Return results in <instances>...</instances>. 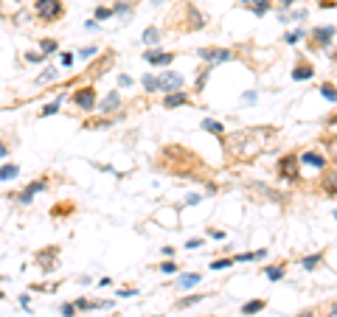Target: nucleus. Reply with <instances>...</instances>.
I'll list each match as a JSON object with an SVG mask.
<instances>
[{"label":"nucleus","mask_w":337,"mask_h":317,"mask_svg":"<svg viewBox=\"0 0 337 317\" xmlns=\"http://www.w3.org/2000/svg\"><path fill=\"white\" fill-rule=\"evenodd\" d=\"M301 317H312V312H301Z\"/></svg>","instance_id":"de8ad7c7"},{"label":"nucleus","mask_w":337,"mask_h":317,"mask_svg":"<svg viewBox=\"0 0 337 317\" xmlns=\"http://www.w3.org/2000/svg\"><path fill=\"white\" fill-rule=\"evenodd\" d=\"M298 40H303V31H301V28H298V31H289V34H287V45H295Z\"/></svg>","instance_id":"f704fd0d"},{"label":"nucleus","mask_w":337,"mask_h":317,"mask_svg":"<svg viewBox=\"0 0 337 317\" xmlns=\"http://www.w3.org/2000/svg\"><path fill=\"white\" fill-rule=\"evenodd\" d=\"M59 312H62V317H76L79 309H76V303H62Z\"/></svg>","instance_id":"72a5a7b5"},{"label":"nucleus","mask_w":337,"mask_h":317,"mask_svg":"<svg viewBox=\"0 0 337 317\" xmlns=\"http://www.w3.org/2000/svg\"><path fill=\"white\" fill-rule=\"evenodd\" d=\"M155 317H166V315H155Z\"/></svg>","instance_id":"3c124183"},{"label":"nucleus","mask_w":337,"mask_h":317,"mask_svg":"<svg viewBox=\"0 0 337 317\" xmlns=\"http://www.w3.org/2000/svg\"><path fill=\"white\" fill-rule=\"evenodd\" d=\"M59 104H62V95H56V101L45 104V110L40 112V118H51V115H56V112H59Z\"/></svg>","instance_id":"a878e982"},{"label":"nucleus","mask_w":337,"mask_h":317,"mask_svg":"<svg viewBox=\"0 0 337 317\" xmlns=\"http://www.w3.org/2000/svg\"><path fill=\"white\" fill-rule=\"evenodd\" d=\"M320 261H323V253H312V256H303V258H301V267L306 270V272H312V270H315Z\"/></svg>","instance_id":"6ab92c4d"},{"label":"nucleus","mask_w":337,"mask_h":317,"mask_svg":"<svg viewBox=\"0 0 337 317\" xmlns=\"http://www.w3.org/2000/svg\"><path fill=\"white\" fill-rule=\"evenodd\" d=\"M197 56L216 68V65H222V62H231V59H234V51H228V48H216V45H214V48H199Z\"/></svg>","instance_id":"39448f33"},{"label":"nucleus","mask_w":337,"mask_h":317,"mask_svg":"<svg viewBox=\"0 0 337 317\" xmlns=\"http://www.w3.org/2000/svg\"><path fill=\"white\" fill-rule=\"evenodd\" d=\"M267 256V250H256V253H239V256H234L236 264H244V261H259V258Z\"/></svg>","instance_id":"412c9836"},{"label":"nucleus","mask_w":337,"mask_h":317,"mask_svg":"<svg viewBox=\"0 0 337 317\" xmlns=\"http://www.w3.org/2000/svg\"><path fill=\"white\" fill-rule=\"evenodd\" d=\"M70 101L76 104L79 110L93 112V110H96V101H98V95H96V87H93V85H85V87H79V90H73Z\"/></svg>","instance_id":"7ed1b4c3"},{"label":"nucleus","mask_w":337,"mask_h":317,"mask_svg":"<svg viewBox=\"0 0 337 317\" xmlns=\"http://www.w3.org/2000/svg\"><path fill=\"white\" fill-rule=\"evenodd\" d=\"M329 317H337V300L332 303V306H329Z\"/></svg>","instance_id":"a18cd8bd"},{"label":"nucleus","mask_w":337,"mask_h":317,"mask_svg":"<svg viewBox=\"0 0 337 317\" xmlns=\"http://www.w3.org/2000/svg\"><path fill=\"white\" fill-rule=\"evenodd\" d=\"M0 157H9V146L3 143V140H0Z\"/></svg>","instance_id":"c03bdc74"},{"label":"nucleus","mask_w":337,"mask_h":317,"mask_svg":"<svg viewBox=\"0 0 337 317\" xmlns=\"http://www.w3.org/2000/svg\"><path fill=\"white\" fill-rule=\"evenodd\" d=\"M301 163L315 166V169H326V166H329V160L323 157V154H318V152H303V154H301Z\"/></svg>","instance_id":"4468645a"},{"label":"nucleus","mask_w":337,"mask_h":317,"mask_svg":"<svg viewBox=\"0 0 337 317\" xmlns=\"http://www.w3.org/2000/svg\"><path fill=\"white\" fill-rule=\"evenodd\" d=\"M96 51H98V45H87V48H82V51H79V56H82V59H87V56H93Z\"/></svg>","instance_id":"4c0bfd02"},{"label":"nucleus","mask_w":337,"mask_h":317,"mask_svg":"<svg viewBox=\"0 0 337 317\" xmlns=\"http://www.w3.org/2000/svg\"><path fill=\"white\" fill-rule=\"evenodd\" d=\"M186 104H191V95L186 93V90H177V93H166V98H163V107H166V110H174V107H186Z\"/></svg>","instance_id":"9d476101"},{"label":"nucleus","mask_w":337,"mask_h":317,"mask_svg":"<svg viewBox=\"0 0 337 317\" xmlns=\"http://www.w3.org/2000/svg\"><path fill=\"white\" fill-rule=\"evenodd\" d=\"M202 298H205V295H189V298H180L174 306H177V309H189V306H194V303H199Z\"/></svg>","instance_id":"c85d7f7f"},{"label":"nucleus","mask_w":337,"mask_h":317,"mask_svg":"<svg viewBox=\"0 0 337 317\" xmlns=\"http://www.w3.org/2000/svg\"><path fill=\"white\" fill-rule=\"evenodd\" d=\"M43 59H45L43 51H28L26 53V62H43Z\"/></svg>","instance_id":"e433bc0d"},{"label":"nucleus","mask_w":337,"mask_h":317,"mask_svg":"<svg viewBox=\"0 0 337 317\" xmlns=\"http://www.w3.org/2000/svg\"><path fill=\"white\" fill-rule=\"evenodd\" d=\"M177 270H180V267L174 264V261H163V264L157 267V272H166V275H172V272H177Z\"/></svg>","instance_id":"473e14b6"},{"label":"nucleus","mask_w":337,"mask_h":317,"mask_svg":"<svg viewBox=\"0 0 337 317\" xmlns=\"http://www.w3.org/2000/svg\"><path fill=\"white\" fill-rule=\"evenodd\" d=\"M70 62H73V53H62V65H65V68H68Z\"/></svg>","instance_id":"37998d69"},{"label":"nucleus","mask_w":337,"mask_h":317,"mask_svg":"<svg viewBox=\"0 0 337 317\" xmlns=\"http://www.w3.org/2000/svg\"><path fill=\"white\" fill-rule=\"evenodd\" d=\"M118 107H121V93H118V90H112V93H107V98L101 101V115L115 112Z\"/></svg>","instance_id":"ddd939ff"},{"label":"nucleus","mask_w":337,"mask_h":317,"mask_svg":"<svg viewBox=\"0 0 337 317\" xmlns=\"http://www.w3.org/2000/svg\"><path fill=\"white\" fill-rule=\"evenodd\" d=\"M270 6H273V3H270V0H250V3H247V9L253 11V14H267L270 11Z\"/></svg>","instance_id":"aec40b11"},{"label":"nucleus","mask_w":337,"mask_h":317,"mask_svg":"<svg viewBox=\"0 0 337 317\" xmlns=\"http://www.w3.org/2000/svg\"><path fill=\"white\" fill-rule=\"evenodd\" d=\"M320 191L326 197H337V169L335 172H326V177L320 180Z\"/></svg>","instance_id":"f8f14e48"},{"label":"nucleus","mask_w":337,"mask_h":317,"mask_svg":"<svg viewBox=\"0 0 337 317\" xmlns=\"http://www.w3.org/2000/svg\"><path fill=\"white\" fill-rule=\"evenodd\" d=\"M157 79H160V93H177V90H183V76L174 73V70H163Z\"/></svg>","instance_id":"0eeeda50"},{"label":"nucleus","mask_w":337,"mask_h":317,"mask_svg":"<svg viewBox=\"0 0 337 317\" xmlns=\"http://www.w3.org/2000/svg\"><path fill=\"white\" fill-rule=\"evenodd\" d=\"M34 14L40 23H56L65 17V3L62 0H34Z\"/></svg>","instance_id":"f257e3e1"},{"label":"nucleus","mask_w":337,"mask_h":317,"mask_svg":"<svg viewBox=\"0 0 337 317\" xmlns=\"http://www.w3.org/2000/svg\"><path fill=\"white\" fill-rule=\"evenodd\" d=\"M335 219H337V211H335Z\"/></svg>","instance_id":"603ef678"},{"label":"nucleus","mask_w":337,"mask_h":317,"mask_svg":"<svg viewBox=\"0 0 337 317\" xmlns=\"http://www.w3.org/2000/svg\"><path fill=\"white\" fill-rule=\"evenodd\" d=\"M0 281H3V275H0Z\"/></svg>","instance_id":"864d4df0"},{"label":"nucleus","mask_w":337,"mask_h":317,"mask_svg":"<svg viewBox=\"0 0 337 317\" xmlns=\"http://www.w3.org/2000/svg\"><path fill=\"white\" fill-rule=\"evenodd\" d=\"M264 306H267V300H264V298H256V300H247V303H244L239 312H242V315H259Z\"/></svg>","instance_id":"dca6fc26"},{"label":"nucleus","mask_w":337,"mask_h":317,"mask_svg":"<svg viewBox=\"0 0 337 317\" xmlns=\"http://www.w3.org/2000/svg\"><path fill=\"white\" fill-rule=\"evenodd\" d=\"M144 56H146V62H149V65H155V68H166V65H172V62H174L172 51L166 53V51H157V48H149Z\"/></svg>","instance_id":"1a4fd4ad"},{"label":"nucleus","mask_w":337,"mask_h":317,"mask_svg":"<svg viewBox=\"0 0 337 317\" xmlns=\"http://www.w3.org/2000/svg\"><path fill=\"white\" fill-rule=\"evenodd\" d=\"M332 37H335V28H332V26H318V28H312V34H309V48H312V51H326L329 45H332Z\"/></svg>","instance_id":"20e7f679"},{"label":"nucleus","mask_w":337,"mask_h":317,"mask_svg":"<svg viewBox=\"0 0 337 317\" xmlns=\"http://www.w3.org/2000/svg\"><path fill=\"white\" fill-rule=\"evenodd\" d=\"M284 272H287V261H281V264H270V267H264V275H267L270 281H281V278H284Z\"/></svg>","instance_id":"2eb2a0df"},{"label":"nucleus","mask_w":337,"mask_h":317,"mask_svg":"<svg viewBox=\"0 0 337 317\" xmlns=\"http://www.w3.org/2000/svg\"><path fill=\"white\" fill-rule=\"evenodd\" d=\"M17 174H20V166L17 163H3V166H0V180H3V182L14 180Z\"/></svg>","instance_id":"a211bd4d"},{"label":"nucleus","mask_w":337,"mask_h":317,"mask_svg":"<svg viewBox=\"0 0 337 317\" xmlns=\"http://www.w3.org/2000/svg\"><path fill=\"white\" fill-rule=\"evenodd\" d=\"M45 188H48V177H40L37 182H28L26 188L17 194V202L20 205H28V202L34 199V194H40V191H45Z\"/></svg>","instance_id":"6e6552de"},{"label":"nucleus","mask_w":337,"mask_h":317,"mask_svg":"<svg viewBox=\"0 0 337 317\" xmlns=\"http://www.w3.org/2000/svg\"><path fill=\"white\" fill-rule=\"evenodd\" d=\"M135 292H138L135 286H127V289H121V292H118V298H132Z\"/></svg>","instance_id":"58836bf2"},{"label":"nucleus","mask_w":337,"mask_h":317,"mask_svg":"<svg viewBox=\"0 0 337 317\" xmlns=\"http://www.w3.org/2000/svg\"><path fill=\"white\" fill-rule=\"evenodd\" d=\"M278 3H281V6H284V9H289V6H292L295 0H278Z\"/></svg>","instance_id":"49530a36"},{"label":"nucleus","mask_w":337,"mask_h":317,"mask_svg":"<svg viewBox=\"0 0 337 317\" xmlns=\"http://www.w3.org/2000/svg\"><path fill=\"white\" fill-rule=\"evenodd\" d=\"M236 264L234 258H216V261H211V270H225V267Z\"/></svg>","instance_id":"2f4dec72"},{"label":"nucleus","mask_w":337,"mask_h":317,"mask_svg":"<svg viewBox=\"0 0 337 317\" xmlns=\"http://www.w3.org/2000/svg\"><path fill=\"white\" fill-rule=\"evenodd\" d=\"M56 48H59V43H56V40H43V43H40V51H43L45 56H51Z\"/></svg>","instance_id":"c756f323"},{"label":"nucleus","mask_w":337,"mask_h":317,"mask_svg":"<svg viewBox=\"0 0 337 317\" xmlns=\"http://www.w3.org/2000/svg\"><path fill=\"white\" fill-rule=\"evenodd\" d=\"M211 73H214V65H205V68H202V73H199V76H197V85H194V93H202V90H205V82H208V76H211Z\"/></svg>","instance_id":"4be33fe9"},{"label":"nucleus","mask_w":337,"mask_h":317,"mask_svg":"<svg viewBox=\"0 0 337 317\" xmlns=\"http://www.w3.org/2000/svg\"><path fill=\"white\" fill-rule=\"evenodd\" d=\"M242 3H244V6H247V3H250V0H242Z\"/></svg>","instance_id":"09e8293b"},{"label":"nucleus","mask_w":337,"mask_h":317,"mask_svg":"<svg viewBox=\"0 0 337 317\" xmlns=\"http://www.w3.org/2000/svg\"><path fill=\"white\" fill-rule=\"evenodd\" d=\"M186 28H194V31H199V28H205V17L199 14L194 6H189V26Z\"/></svg>","instance_id":"f3484780"},{"label":"nucleus","mask_w":337,"mask_h":317,"mask_svg":"<svg viewBox=\"0 0 337 317\" xmlns=\"http://www.w3.org/2000/svg\"><path fill=\"white\" fill-rule=\"evenodd\" d=\"M199 281H202V275L199 272H189V275H183L177 283H180L183 289H189V286H194V283H199Z\"/></svg>","instance_id":"bb28decb"},{"label":"nucleus","mask_w":337,"mask_h":317,"mask_svg":"<svg viewBox=\"0 0 337 317\" xmlns=\"http://www.w3.org/2000/svg\"><path fill=\"white\" fill-rule=\"evenodd\" d=\"M202 129H205V132H214V135H219V137L225 135V127L219 124V121H214V118H205V121H202Z\"/></svg>","instance_id":"b1692460"},{"label":"nucleus","mask_w":337,"mask_h":317,"mask_svg":"<svg viewBox=\"0 0 337 317\" xmlns=\"http://www.w3.org/2000/svg\"><path fill=\"white\" fill-rule=\"evenodd\" d=\"M152 3H163V0H152Z\"/></svg>","instance_id":"8fccbe9b"},{"label":"nucleus","mask_w":337,"mask_h":317,"mask_svg":"<svg viewBox=\"0 0 337 317\" xmlns=\"http://www.w3.org/2000/svg\"><path fill=\"white\" fill-rule=\"evenodd\" d=\"M298 163H301V154H284V157H278L276 174L281 177V180H287V182H298V180H301Z\"/></svg>","instance_id":"f03ea898"},{"label":"nucleus","mask_w":337,"mask_h":317,"mask_svg":"<svg viewBox=\"0 0 337 317\" xmlns=\"http://www.w3.org/2000/svg\"><path fill=\"white\" fill-rule=\"evenodd\" d=\"M118 85H121V87H130V85H132V79H130V76H124V73H121V76H118Z\"/></svg>","instance_id":"79ce46f5"},{"label":"nucleus","mask_w":337,"mask_h":317,"mask_svg":"<svg viewBox=\"0 0 337 317\" xmlns=\"http://www.w3.org/2000/svg\"><path fill=\"white\" fill-rule=\"evenodd\" d=\"M315 76V68H312V62L306 59H298L295 62V70H292V79L295 82H306V79Z\"/></svg>","instance_id":"9b49d317"},{"label":"nucleus","mask_w":337,"mask_h":317,"mask_svg":"<svg viewBox=\"0 0 337 317\" xmlns=\"http://www.w3.org/2000/svg\"><path fill=\"white\" fill-rule=\"evenodd\" d=\"M141 40H144L146 45H157V43H160V28L149 26L146 31H144V37H141Z\"/></svg>","instance_id":"5701e85b"},{"label":"nucleus","mask_w":337,"mask_h":317,"mask_svg":"<svg viewBox=\"0 0 337 317\" xmlns=\"http://www.w3.org/2000/svg\"><path fill=\"white\" fill-rule=\"evenodd\" d=\"M56 76H59V68H48V70H43V73L37 76V82L43 85V82H51V79H56Z\"/></svg>","instance_id":"7c9ffc66"},{"label":"nucleus","mask_w":337,"mask_h":317,"mask_svg":"<svg viewBox=\"0 0 337 317\" xmlns=\"http://www.w3.org/2000/svg\"><path fill=\"white\" fill-rule=\"evenodd\" d=\"M112 14H115V9H101V6L96 9V20H107V17H112Z\"/></svg>","instance_id":"c9c22d12"},{"label":"nucleus","mask_w":337,"mask_h":317,"mask_svg":"<svg viewBox=\"0 0 337 317\" xmlns=\"http://www.w3.org/2000/svg\"><path fill=\"white\" fill-rule=\"evenodd\" d=\"M199 244H202V239H189V241H186V247H189V250H197Z\"/></svg>","instance_id":"ea45409f"},{"label":"nucleus","mask_w":337,"mask_h":317,"mask_svg":"<svg viewBox=\"0 0 337 317\" xmlns=\"http://www.w3.org/2000/svg\"><path fill=\"white\" fill-rule=\"evenodd\" d=\"M141 85H144L146 93H157V90H160V79H157V76H144V79H141Z\"/></svg>","instance_id":"393cba45"},{"label":"nucleus","mask_w":337,"mask_h":317,"mask_svg":"<svg viewBox=\"0 0 337 317\" xmlns=\"http://www.w3.org/2000/svg\"><path fill=\"white\" fill-rule=\"evenodd\" d=\"M320 95L329 98V101H337V87L332 82H326V85H320Z\"/></svg>","instance_id":"cd10ccee"},{"label":"nucleus","mask_w":337,"mask_h":317,"mask_svg":"<svg viewBox=\"0 0 337 317\" xmlns=\"http://www.w3.org/2000/svg\"><path fill=\"white\" fill-rule=\"evenodd\" d=\"M56 258H59V247H56V244H48L45 250L34 253V261L43 267V272H51L53 267H56Z\"/></svg>","instance_id":"423d86ee"},{"label":"nucleus","mask_w":337,"mask_h":317,"mask_svg":"<svg viewBox=\"0 0 337 317\" xmlns=\"http://www.w3.org/2000/svg\"><path fill=\"white\" fill-rule=\"evenodd\" d=\"M199 199H202L199 194H189V197H186V202H189V205H197Z\"/></svg>","instance_id":"a19ab883"}]
</instances>
